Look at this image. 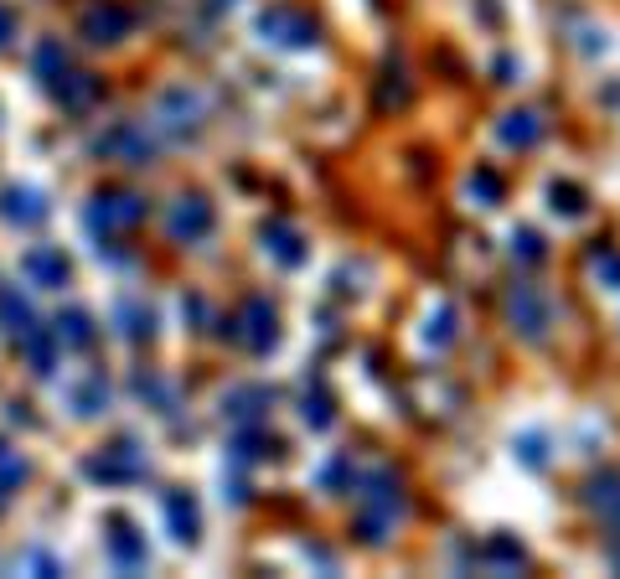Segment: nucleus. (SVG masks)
Returning <instances> with one entry per match:
<instances>
[{"instance_id":"412c9836","label":"nucleus","mask_w":620,"mask_h":579,"mask_svg":"<svg viewBox=\"0 0 620 579\" xmlns=\"http://www.w3.org/2000/svg\"><path fill=\"white\" fill-rule=\"evenodd\" d=\"M104 403H109V383H104V373H88V378L73 388V414L78 420H98Z\"/></svg>"},{"instance_id":"bb28decb","label":"nucleus","mask_w":620,"mask_h":579,"mask_svg":"<svg viewBox=\"0 0 620 579\" xmlns=\"http://www.w3.org/2000/svg\"><path fill=\"white\" fill-rule=\"evenodd\" d=\"M548 207H553V213H563V218H580L584 213V192L580 186H569V181H553V186H548Z\"/></svg>"},{"instance_id":"7c9ffc66","label":"nucleus","mask_w":620,"mask_h":579,"mask_svg":"<svg viewBox=\"0 0 620 579\" xmlns=\"http://www.w3.org/2000/svg\"><path fill=\"white\" fill-rule=\"evenodd\" d=\"M470 197H481L486 207H497V197H502V181H497V171H476V177H470Z\"/></svg>"},{"instance_id":"f8f14e48","label":"nucleus","mask_w":620,"mask_h":579,"mask_svg":"<svg viewBox=\"0 0 620 579\" xmlns=\"http://www.w3.org/2000/svg\"><path fill=\"white\" fill-rule=\"evenodd\" d=\"M0 218L16 222V228H37L47 218V202H41L37 186H5L0 192Z\"/></svg>"},{"instance_id":"f03ea898","label":"nucleus","mask_w":620,"mask_h":579,"mask_svg":"<svg viewBox=\"0 0 620 579\" xmlns=\"http://www.w3.org/2000/svg\"><path fill=\"white\" fill-rule=\"evenodd\" d=\"M506 316H512V326H517L523 337L538 341L542 331H548V321H553V305H548V295H542L538 285L517 280L512 290H506Z\"/></svg>"},{"instance_id":"6ab92c4d","label":"nucleus","mask_w":620,"mask_h":579,"mask_svg":"<svg viewBox=\"0 0 620 579\" xmlns=\"http://www.w3.org/2000/svg\"><path fill=\"white\" fill-rule=\"evenodd\" d=\"M52 331H58V341L62 347H78V352H88V347H94V316H88V311H62L58 321H52Z\"/></svg>"},{"instance_id":"dca6fc26","label":"nucleus","mask_w":620,"mask_h":579,"mask_svg":"<svg viewBox=\"0 0 620 579\" xmlns=\"http://www.w3.org/2000/svg\"><path fill=\"white\" fill-rule=\"evenodd\" d=\"M166 528H171L176 543H196L202 518H196V502L187 497V492H171V497H166Z\"/></svg>"},{"instance_id":"ddd939ff","label":"nucleus","mask_w":620,"mask_h":579,"mask_svg":"<svg viewBox=\"0 0 620 579\" xmlns=\"http://www.w3.org/2000/svg\"><path fill=\"white\" fill-rule=\"evenodd\" d=\"M270 403H274L270 388H259V383H243V388H228V394H223V414H228L233 424H259Z\"/></svg>"},{"instance_id":"f257e3e1","label":"nucleus","mask_w":620,"mask_h":579,"mask_svg":"<svg viewBox=\"0 0 620 579\" xmlns=\"http://www.w3.org/2000/svg\"><path fill=\"white\" fill-rule=\"evenodd\" d=\"M398 518H404V492H398V481L388 477V471H378V477L357 492V533L368 543H383Z\"/></svg>"},{"instance_id":"aec40b11","label":"nucleus","mask_w":620,"mask_h":579,"mask_svg":"<svg viewBox=\"0 0 620 579\" xmlns=\"http://www.w3.org/2000/svg\"><path fill=\"white\" fill-rule=\"evenodd\" d=\"M52 94L62 99V109H88V104L98 99V79L94 73H62V79L52 83Z\"/></svg>"},{"instance_id":"b1692460","label":"nucleus","mask_w":620,"mask_h":579,"mask_svg":"<svg viewBox=\"0 0 620 579\" xmlns=\"http://www.w3.org/2000/svg\"><path fill=\"white\" fill-rule=\"evenodd\" d=\"M119 331L130 341H145L155 331V316L145 311V305H135V300H119Z\"/></svg>"},{"instance_id":"72a5a7b5","label":"nucleus","mask_w":620,"mask_h":579,"mask_svg":"<svg viewBox=\"0 0 620 579\" xmlns=\"http://www.w3.org/2000/svg\"><path fill=\"white\" fill-rule=\"evenodd\" d=\"M347 471H351V460L347 456H336L326 466V471H321V486H342V481H347Z\"/></svg>"},{"instance_id":"a211bd4d","label":"nucleus","mask_w":620,"mask_h":579,"mask_svg":"<svg viewBox=\"0 0 620 579\" xmlns=\"http://www.w3.org/2000/svg\"><path fill=\"white\" fill-rule=\"evenodd\" d=\"M32 326H37V316H32V300L21 295V290H0V331L26 337Z\"/></svg>"},{"instance_id":"7ed1b4c3","label":"nucleus","mask_w":620,"mask_h":579,"mask_svg":"<svg viewBox=\"0 0 620 579\" xmlns=\"http://www.w3.org/2000/svg\"><path fill=\"white\" fill-rule=\"evenodd\" d=\"M238 337H243V347H249L253 358L274 352V341H279V316H274V305L264 295L243 300V311H238Z\"/></svg>"},{"instance_id":"20e7f679","label":"nucleus","mask_w":620,"mask_h":579,"mask_svg":"<svg viewBox=\"0 0 620 579\" xmlns=\"http://www.w3.org/2000/svg\"><path fill=\"white\" fill-rule=\"evenodd\" d=\"M155 124L166 135H176V141H187V135H196V124H202V99H196L192 88H166L155 99Z\"/></svg>"},{"instance_id":"9d476101","label":"nucleus","mask_w":620,"mask_h":579,"mask_svg":"<svg viewBox=\"0 0 620 579\" xmlns=\"http://www.w3.org/2000/svg\"><path fill=\"white\" fill-rule=\"evenodd\" d=\"M98 150H109L115 160H124V166H151V156H155V141L145 135V124H135V120H124V124H115L104 141H98Z\"/></svg>"},{"instance_id":"cd10ccee","label":"nucleus","mask_w":620,"mask_h":579,"mask_svg":"<svg viewBox=\"0 0 620 579\" xmlns=\"http://www.w3.org/2000/svg\"><path fill=\"white\" fill-rule=\"evenodd\" d=\"M300 420H306L310 430H326V424H331V399H326V394H321V388L300 399Z\"/></svg>"},{"instance_id":"c9c22d12","label":"nucleus","mask_w":620,"mask_h":579,"mask_svg":"<svg viewBox=\"0 0 620 579\" xmlns=\"http://www.w3.org/2000/svg\"><path fill=\"white\" fill-rule=\"evenodd\" d=\"M32 569H41V575H58V564L47 559V554H32Z\"/></svg>"},{"instance_id":"423d86ee","label":"nucleus","mask_w":620,"mask_h":579,"mask_svg":"<svg viewBox=\"0 0 620 579\" xmlns=\"http://www.w3.org/2000/svg\"><path fill=\"white\" fill-rule=\"evenodd\" d=\"M130 26H135V16H130L119 0H98V5H88L83 21H78V32L94 41V47H115V41H124L130 37Z\"/></svg>"},{"instance_id":"2eb2a0df","label":"nucleus","mask_w":620,"mask_h":579,"mask_svg":"<svg viewBox=\"0 0 620 579\" xmlns=\"http://www.w3.org/2000/svg\"><path fill=\"white\" fill-rule=\"evenodd\" d=\"M21 352H26V362H32V373H37V378H52V373H58L62 341H58L52 326H32V331L21 337Z\"/></svg>"},{"instance_id":"9b49d317","label":"nucleus","mask_w":620,"mask_h":579,"mask_svg":"<svg viewBox=\"0 0 620 579\" xmlns=\"http://www.w3.org/2000/svg\"><path fill=\"white\" fill-rule=\"evenodd\" d=\"M21 269H26V280L41 285V290H62V285H68V275H73L68 254H62V249H52V243H37V249H26Z\"/></svg>"},{"instance_id":"6e6552de","label":"nucleus","mask_w":620,"mask_h":579,"mask_svg":"<svg viewBox=\"0 0 620 579\" xmlns=\"http://www.w3.org/2000/svg\"><path fill=\"white\" fill-rule=\"evenodd\" d=\"M166 233H171L176 243H196V239H207L213 233V207L196 197H176L171 202V213H166Z\"/></svg>"},{"instance_id":"0eeeda50","label":"nucleus","mask_w":620,"mask_h":579,"mask_svg":"<svg viewBox=\"0 0 620 579\" xmlns=\"http://www.w3.org/2000/svg\"><path fill=\"white\" fill-rule=\"evenodd\" d=\"M145 218V197L135 192H98L88 207V228L94 233H115V228H135Z\"/></svg>"},{"instance_id":"a878e982","label":"nucleus","mask_w":620,"mask_h":579,"mask_svg":"<svg viewBox=\"0 0 620 579\" xmlns=\"http://www.w3.org/2000/svg\"><path fill=\"white\" fill-rule=\"evenodd\" d=\"M274 450V439H264L253 424H243L238 435H233V460H259V456H270Z\"/></svg>"},{"instance_id":"e433bc0d","label":"nucleus","mask_w":620,"mask_h":579,"mask_svg":"<svg viewBox=\"0 0 620 579\" xmlns=\"http://www.w3.org/2000/svg\"><path fill=\"white\" fill-rule=\"evenodd\" d=\"M213 5H233V0H213Z\"/></svg>"},{"instance_id":"4468645a","label":"nucleus","mask_w":620,"mask_h":579,"mask_svg":"<svg viewBox=\"0 0 620 579\" xmlns=\"http://www.w3.org/2000/svg\"><path fill=\"white\" fill-rule=\"evenodd\" d=\"M259 239H264V254H274L285 269L306 264V239H300V228H290V222H279V218L264 222V228H259Z\"/></svg>"},{"instance_id":"2f4dec72","label":"nucleus","mask_w":620,"mask_h":579,"mask_svg":"<svg viewBox=\"0 0 620 579\" xmlns=\"http://www.w3.org/2000/svg\"><path fill=\"white\" fill-rule=\"evenodd\" d=\"M491 559L502 564V569H523V543H512V539H491V548H486Z\"/></svg>"},{"instance_id":"5701e85b","label":"nucleus","mask_w":620,"mask_h":579,"mask_svg":"<svg viewBox=\"0 0 620 579\" xmlns=\"http://www.w3.org/2000/svg\"><path fill=\"white\" fill-rule=\"evenodd\" d=\"M32 68H37V79L52 88V83L68 73V52H62V41H58V37L37 41V52H32Z\"/></svg>"},{"instance_id":"c85d7f7f","label":"nucleus","mask_w":620,"mask_h":579,"mask_svg":"<svg viewBox=\"0 0 620 579\" xmlns=\"http://www.w3.org/2000/svg\"><path fill=\"white\" fill-rule=\"evenodd\" d=\"M450 337H455V311H450V305H440V311L429 316V331H425V341H429V347H445Z\"/></svg>"},{"instance_id":"1a4fd4ad","label":"nucleus","mask_w":620,"mask_h":579,"mask_svg":"<svg viewBox=\"0 0 620 579\" xmlns=\"http://www.w3.org/2000/svg\"><path fill=\"white\" fill-rule=\"evenodd\" d=\"M94 481H135V477H145V456H140V445L135 439H119L115 450H104V456H94L88 466H83Z\"/></svg>"},{"instance_id":"393cba45","label":"nucleus","mask_w":620,"mask_h":579,"mask_svg":"<svg viewBox=\"0 0 620 579\" xmlns=\"http://www.w3.org/2000/svg\"><path fill=\"white\" fill-rule=\"evenodd\" d=\"M589 502H595V512L610 522H620V477H600L589 486Z\"/></svg>"},{"instance_id":"39448f33","label":"nucleus","mask_w":620,"mask_h":579,"mask_svg":"<svg viewBox=\"0 0 620 579\" xmlns=\"http://www.w3.org/2000/svg\"><path fill=\"white\" fill-rule=\"evenodd\" d=\"M259 32L264 41L274 47H315V21L306 11H295V5H270L264 16H259Z\"/></svg>"},{"instance_id":"4be33fe9","label":"nucleus","mask_w":620,"mask_h":579,"mask_svg":"<svg viewBox=\"0 0 620 579\" xmlns=\"http://www.w3.org/2000/svg\"><path fill=\"white\" fill-rule=\"evenodd\" d=\"M542 135V120L533 114V109H512L502 120V145H517V150H527V145Z\"/></svg>"},{"instance_id":"f3484780","label":"nucleus","mask_w":620,"mask_h":579,"mask_svg":"<svg viewBox=\"0 0 620 579\" xmlns=\"http://www.w3.org/2000/svg\"><path fill=\"white\" fill-rule=\"evenodd\" d=\"M109 559L119 564V569H145V539H140L130 522H115V533H109Z\"/></svg>"},{"instance_id":"473e14b6","label":"nucleus","mask_w":620,"mask_h":579,"mask_svg":"<svg viewBox=\"0 0 620 579\" xmlns=\"http://www.w3.org/2000/svg\"><path fill=\"white\" fill-rule=\"evenodd\" d=\"M135 394L140 399H155L160 409H171V388H166L160 378H135Z\"/></svg>"},{"instance_id":"f704fd0d","label":"nucleus","mask_w":620,"mask_h":579,"mask_svg":"<svg viewBox=\"0 0 620 579\" xmlns=\"http://www.w3.org/2000/svg\"><path fill=\"white\" fill-rule=\"evenodd\" d=\"M16 41V16H11V5H0V52Z\"/></svg>"},{"instance_id":"c756f323","label":"nucleus","mask_w":620,"mask_h":579,"mask_svg":"<svg viewBox=\"0 0 620 579\" xmlns=\"http://www.w3.org/2000/svg\"><path fill=\"white\" fill-rule=\"evenodd\" d=\"M512 254L527 260V264H538L542 260V239L533 233V228H517V233H512Z\"/></svg>"}]
</instances>
